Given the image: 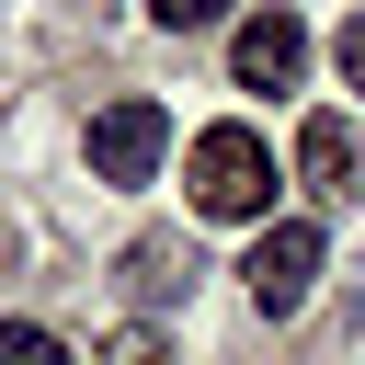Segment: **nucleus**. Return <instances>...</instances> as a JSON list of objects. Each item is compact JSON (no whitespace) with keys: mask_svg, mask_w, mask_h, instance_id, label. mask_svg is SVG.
<instances>
[{"mask_svg":"<svg viewBox=\"0 0 365 365\" xmlns=\"http://www.w3.org/2000/svg\"><path fill=\"white\" fill-rule=\"evenodd\" d=\"M331 68H342V80H354V91H365V11H354V23H342V34H331Z\"/></svg>","mask_w":365,"mask_h":365,"instance_id":"9d476101","label":"nucleus"},{"mask_svg":"<svg viewBox=\"0 0 365 365\" xmlns=\"http://www.w3.org/2000/svg\"><path fill=\"white\" fill-rule=\"evenodd\" d=\"M182 194H194V217H274V148L251 125H205L182 148Z\"/></svg>","mask_w":365,"mask_h":365,"instance_id":"f257e3e1","label":"nucleus"},{"mask_svg":"<svg viewBox=\"0 0 365 365\" xmlns=\"http://www.w3.org/2000/svg\"><path fill=\"white\" fill-rule=\"evenodd\" d=\"M240 285H251V308H262V319H297V308H308V285H319V217H274V228L240 251Z\"/></svg>","mask_w":365,"mask_h":365,"instance_id":"f03ea898","label":"nucleus"},{"mask_svg":"<svg viewBox=\"0 0 365 365\" xmlns=\"http://www.w3.org/2000/svg\"><path fill=\"white\" fill-rule=\"evenodd\" d=\"M103 365H182V354H171V342H160V331H148V319H125V331H114V342H103Z\"/></svg>","mask_w":365,"mask_h":365,"instance_id":"6e6552de","label":"nucleus"},{"mask_svg":"<svg viewBox=\"0 0 365 365\" xmlns=\"http://www.w3.org/2000/svg\"><path fill=\"white\" fill-rule=\"evenodd\" d=\"M217 11H228V0H148V23H171V34H205Z\"/></svg>","mask_w":365,"mask_h":365,"instance_id":"1a4fd4ad","label":"nucleus"},{"mask_svg":"<svg viewBox=\"0 0 365 365\" xmlns=\"http://www.w3.org/2000/svg\"><path fill=\"white\" fill-rule=\"evenodd\" d=\"M0 365H68V342L46 319H0Z\"/></svg>","mask_w":365,"mask_h":365,"instance_id":"0eeeda50","label":"nucleus"},{"mask_svg":"<svg viewBox=\"0 0 365 365\" xmlns=\"http://www.w3.org/2000/svg\"><path fill=\"white\" fill-rule=\"evenodd\" d=\"M182 285H194V240H171V228L125 240V297H137V308H171Z\"/></svg>","mask_w":365,"mask_h":365,"instance_id":"423d86ee","label":"nucleus"},{"mask_svg":"<svg viewBox=\"0 0 365 365\" xmlns=\"http://www.w3.org/2000/svg\"><path fill=\"white\" fill-rule=\"evenodd\" d=\"M297 182H308V205H354V194H365L354 114H308V125H297Z\"/></svg>","mask_w":365,"mask_h":365,"instance_id":"39448f33","label":"nucleus"},{"mask_svg":"<svg viewBox=\"0 0 365 365\" xmlns=\"http://www.w3.org/2000/svg\"><path fill=\"white\" fill-rule=\"evenodd\" d=\"M160 160H171V114L148 91H125V103L91 114V182H148Z\"/></svg>","mask_w":365,"mask_h":365,"instance_id":"7ed1b4c3","label":"nucleus"},{"mask_svg":"<svg viewBox=\"0 0 365 365\" xmlns=\"http://www.w3.org/2000/svg\"><path fill=\"white\" fill-rule=\"evenodd\" d=\"M228 80H240V91H297V80H308V23H297L285 0L251 11V23L228 34Z\"/></svg>","mask_w":365,"mask_h":365,"instance_id":"20e7f679","label":"nucleus"}]
</instances>
